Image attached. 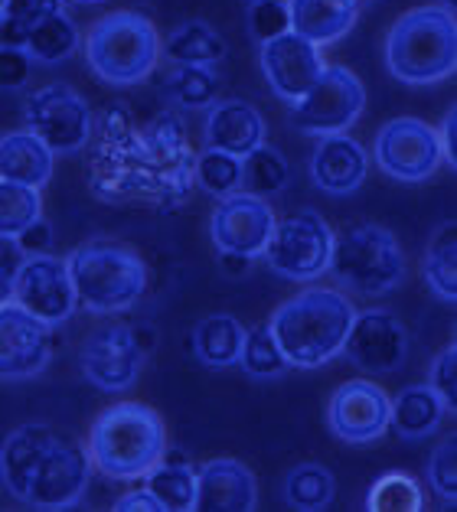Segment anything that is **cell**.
Returning a JSON list of instances; mask_svg holds the SVG:
<instances>
[{
    "label": "cell",
    "instance_id": "obj_1",
    "mask_svg": "<svg viewBox=\"0 0 457 512\" xmlns=\"http://www.w3.org/2000/svg\"><path fill=\"white\" fill-rule=\"evenodd\" d=\"M89 180L102 199H147L157 206H180L196 186V151L177 111H164L138 128L125 108L102 118Z\"/></svg>",
    "mask_w": 457,
    "mask_h": 512
},
{
    "label": "cell",
    "instance_id": "obj_2",
    "mask_svg": "<svg viewBox=\"0 0 457 512\" xmlns=\"http://www.w3.org/2000/svg\"><path fill=\"white\" fill-rule=\"evenodd\" d=\"M356 307L337 287H304L288 297L268 327L294 369H320L343 353Z\"/></svg>",
    "mask_w": 457,
    "mask_h": 512
},
{
    "label": "cell",
    "instance_id": "obj_3",
    "mask_svg": "<svg viewBox=\"0 0 457 512\" xmlns=\"http://www.w3.org/2000/svg\"><path fill=\"white\" fill-rule=\"evenodd\" d=\"M98 470L108 480H144L167 451V424L144 402H115L98 411L85 444Z\"/></svg>",
    "mask_w": 457,
    "mask_h": 512
},
{
    "label": "cell",
    "instance_id": "obj_4",
    "mask_svg": "<svg viewBox=\"0 0 457 512\" xmlns=\"http://www.w3.org/2000/svg\"><path fill=\"white\" fill-rule=\"evenodd\" d=\"M76 297L92 314H125L147 291V261L118 239H89L66 258Z\"/></svg>",
    "mask_w": 457,
    "mask_h": 512
},
{
    "label": "cell",
    "instance_id": "obj_5",
    "mask_svg": "<svg viewBox=\"0 0 457 512\" xmlns=\"http://www.w3.org/2000/svg\"><path fill=\"white\" fill-rule=\"evenodd\" d=\"M386 66L405 85H435L457 69V23L438 4L412 7L386 36Z\"/></svg>",
    "mask_w": 457,
    "mask_h": 512
},
{
    "label": "cell",
    "instance_id": "obj_6",
    "mask_svg": "<svg viewBox=\"0 0 457 512\" xmlns=\"http://www.w3.org/2000/svg\"><path fill=\"white\" fill-rule=\"evenodd\" d=\"M85 62L105 85H141L160 62V33L138 10H111L85 36Z\"/></svg>",
    "mask_w": 457,
    "mask_h": 512
},
{
    "label": "cell",
    "instance_id": "obj_7",
    "mask_svg": "<svg viewBox=\"0 0 457 512\" xmlns=\"http://www.w3.org/2000/svg\"><path fill=\"white\" fill-rule=\"evenodd\" d=\"M340 287L353 294L382 297L405 281V252L395 232L376 222H356L333 239L330 268Z\"/></svg>",
    "mask_w": 457,
    "mask_h": 512
},
{
    "label": "cell",
    "instance_id": "obj_8",
    "mask_svg": "<svg viewBox=\"0 0 457 512\" xmlns=\"http://www.w3.org/2000/svg\"><path fill=\"white\" fill-rule=\"evenodd\" d=\"M333 239L337 232L317 209H294L275 219L265 248L268 268L288 281H317L330 268Z\"/></svg>",
    "mask_w": 457,
    "mask_h": 512
},
{
    "label": "cell",
    "instance_id": "obj_9",
    "mask_svg": "<svg viewBox=\"0 0 457 512\" xmlns=\"http://www.w3.org/2000/svg\"><path fill=\"white\" fill-rule=\"evenodd\" d=\"M27 131H33L53 154H79L89 147L95 115L85 95L69 82H49L27 98Z\"/></svg>",
    "mask_w": 457,
    "mask_h": 512
},
{
    "label": "cell",
    "instance_id": "obj_10",
    "mask_svg": "<svg viewBox=\"0 0 457 512\" xmlns=\"http://www.w3.org/2000/svg\"><path fill=\"white\" fill-rule=\"evenodd\" d=\"M366 108V89L347 66H324L317 82L291 102V124L301 134H347Z\"/></svg>",
    "mask_w": 457,
    "mask_h": 512
},
{
    "label": "cell",
    "instance_id": "obj_11",
    "mask_svg": "<svg viewBox=\"0 0 457 512\" xmlns=\"http://www.w3.org/2000/svg\"><path fill=\"white\" fill-rule=\"evenodd\" d=\"M92 483V460L79 437L69 431H56L53 441L46 444V451L36 464L30 477V490L23 503L33 509L59 512L79 506Z\"/></svg>",
    "mask_w": 457,
    "mask_h": 512
},
{
    "label": "cell",
    "instance_id": "obj_12",
    "mask_svg": "<svg viewBox=\"0 0 457 512\" xmlns=\"http://www.w3.org/2000/svg\"><path fill=\"white\" fill-rule=\"evenodd\" d=\"M373 157L386 177L399 183H425L444 164L438 131L422 118H392L376 131Z\"/></svg>",
    "mask_w": 457,
    "mask_h": 512
},
{
    "label": "cell",
    "instance_id": "obj_13",
    "mask_svg": "<svg viewBox=\"0 0 457 512\" xmlns=\"http://www.w3.org/2000/svg\"><path fill=\"white\" fill-rule=\"evenodd\" d=\"M14 304L33 314L36 320L49 323V327L66 323L79 307L66 258L53 252L23 255L20 268L14 271Z\"/></svg>",
    "mask_w": 457,
    "mask_h": 512
},
{
    "label": "cell",
    "instance_id": "obj_14",
    "mask_svg": "<svg viewBox=\"0 0 457 512\" xmlns=\"http://www.w3.org/2000/svg\"><path fill=\"white\" fill-rule=\"evenodd\" d=\"M343 353L369 376H386L409 356V330L392 310H356L347 340H343Z\"/></svg>",
    "mask_w": 457,
    "mask_h": 512
},
{
    "label": "cell",
    "instance_id": "obj_15",
    "mask_svg": "<svg viewBox=\"0 0 457 512\" xmlns=\"http://www.w3.org/2000/svg\"><path fill=\"white\" fill-rule=\"evenodd\" d=\"M144 349L128 323H105L82 346V376L102 392H125L141 376Z\"/></svg>",
    "mask_w": 457,
    "mask_h": 512
},
{
    "label": "cell",
    "instance_id": "obj_16",
    "mask_svg": "<svg viewBox=\"0 0 457 512\" xmlns=\"http://www.w3.org/2000/svg\"><path fill=\"white\" fill-rule=\"evenodd\" d=\"M392 398L369 379H350L337 385L327 405V424L343 444L369 447L389 431Z\"/></svg>",
    "mask_w": 457,
    "mask_h": 512
},
{
    "label": "cell",
    "instance_id": "obj_17",
    "mask_svg": "<svg viewBox=\"0 0 457 512\" xmlns=\"http://www.w3.org/2000/svg\"><path fill=\"white\" fill-rule=\"evenodd\" d=\"M53 327L14 301L0 307V379L23 382L46 372L53 359Z\"/></svg>",
    "mask_w": 457,
    "mask_h": 512
},
{
    "label": "cell",
    "instance_id": "obj_18",
    "mask_svg": "<svg viewBox=\"0 0 457 512\" xmlns=\"http://www.w3.org/2000/svg\"><path fill=\"white\" fill-rule=\"evenodd\" d=\"M209 232H213V245L219 252L262 258L271 232H275V212H271L268 199H258L239 190L219 199L213 222H209Z\"/></svg>",
    "mask_w": 457,
    "mask_h": 512
},
{
    "label": "cell",
    "instance_id": "obj_19",
    "mask_svg": "<svg viewBox=\"0 0 457 512\" xmlns=\"http://www.w3.org/2000/svg\"><path fill=\"white\" fill-rule=\"evenodd\" d=\"M324 53L320 46L304 40L294 30L275 36V40L262 43V72L268 89L284 102H298V98L311 89L317 76L324 72Z\"/></svg>",
    "mask_w": 457,
    "mask_h": 512
},
{
    "label": "cell",
    "instance_id": "obj_20",
    "mask_svg": "<svg viewBox=\"0 0 457 512\" xmlns=\"http://www.w3.org/2000/svg\"><path fill=\"white\" fill-rule=\"evenodd\" d=\"M258 506L255 473L232 457H216L196 470V512H252Z\"/></svg>",
    "mask_w": 457,
    "mask_h": 512
},
{
    "label": "cell",
    "instance_id": "obj_21",
    "mask_svg": "<svg viewBox=\"0 0 457 512\" xmlns=\"http://www.w3.org/2000/svg\"><path fill=\"white\" fill-rule=\"evenodd\" d=\"M369 154L350 134H327L311 154V177L317 190L330 196H350L366 183Z\"/></svg>",
    "mask_w": 457,
    "mask_h": 512
},
{
    "label": "cell",
    "instance_id": "obj_22",
    "mask_svg": "<svg viewBox=\"0 0 457 512\" xmlns=\"http://www.w3.org/2000/svg\"><path fill=\"white\" fill-rule=\"evenodd\" d=\"M206 147L213 151H226L232 157L252 154L258 144H265V118L258 115V108L242 102V98H216L206 108L203 121Z\"/></svg>",
    "mask_w": 457,
    "mask_h": 512
},
{
    "label": "cell",
    "instance_id": "obj_23",
    "mask_svg": "<svg viewBox=\"0 0 457 512\" xmlns=\"http://www.w3.org/2000/svg\"><path fill=\"white\" fill-rule=\"evenodd\" d=\"M56 428H49L43 421H33V424H20L7 434V441L0 444V480H4L7 493L14 499H27L30 490V477L40 457L46 451V444L53 441Z\"/></svg>",
    "mask_w": 457,
    "mask_h": 512
},
{
    "label": "cell",
    "instance_id": "obj_24",
    "mask_svg": "<svg viewBox=\"0 0 457 512\" xmlns=\"http://www.w3.org/2000/svg\"><path fill=\"white\" fill-rule=\"evenodd\" d=\"M288 14L294 33L317 46H330L353 30L360 4L356 0H288Z\"/></svg>",
    "mask_w": 457,
    "mask_h": 512
},
{
    "label": "cell",
    "instance_id": "obj_25",
    "mask_svg": "<svg viewBox=\"0 0 457 512\" xmlns=\"http://www.w3.org/2000/svg\"><path fill=\"white\" fill-rule=\"evenodd\" d=\"M56 154L36 137L33 131H7L0 137V180L23 183V186H43L53 180Z\"/></svg>",
    "mask_w": 457,
    "mask_h": 512
},
{
    "label": "cell",
    "instance_id": "obj_26",
    "mask_svg": "<svg viewBox=\"0 0 457 512\" xmlns=\"http://www.w3.org/2000/svg\"><path fill=\"white\" fill-rule=\"evenodd\" d=\"M444 415H448V408H444L431 385H409V389H402L392 398L389 428L405 441H425L441 428Z\"/></svg>",
    "mask_w": 457,
    "mask_h": 512
},
{
    "label": "cell",
    "instance_id": "obj_27",
    "mask_svg": "<svg viewBox=\"0 0 457 512\" xmlns=\"http://www.w3.org/2000/svg\"><path fill=\"white\" fill-rule=\"evenodd\" d=\"M160 56L170 59L174 66H219L226 59V40L222 33L206 20H187L167 33L160 43Z\"/></svg>",
    "mask_w": 457,
    "mask_h": 512
},
{
    "label": "cell",
    "instance_id": "obj_28",
    "mask_svg": "<svg viewBox=\"0 0 457 512\" xmlns=\"http://www.w3.org/2000/svg\"><path fill=\"white\" fill-rule=\"evenodd\" d=\"M147 490L157 496L164 512H190L196 503V470L190 457L167 444L164 460L144 473Z\"/></svg>",
    "mask_w": 457,
    "mask_h": 512
},
{
    "label": "cell",
    "instance_id": "obj_29",
    "mask_svg": "<svg viewBox=\"0 0 457 512\" xmlns=\"http://www.w3.org/2000/svg\"><path fill=\"white\" fill-rule=\"evenodd\" d=\"M242 343H245V327L232 314H209L193 330V353L206 369L239 366Z\"/></svg>",
    "mask_w": 457,
    "mask_h": 512
},
{
    "label": "cell",
    "instance_id": "obj_30",
    "mask_svg": "<svg viewBox=\"0 0 457 512\" xmlns=\"http://www.w3.org/2000/svg\"><path fill=\"white\" fill-rule=\"evenodd\" d=\"M79 43H82V33L76 27V20H72L66 10H56V14L43 17L30 30L23 53L33 62H40V66H59V62H66L76 53Z\"/></svg>",
    "mask_w": 457,
    "mask_h": 512
},
{
    "label": "cell",
    "instance_id": "obj_31",
    "mask_svg": "<svg viewBox=\"0 0 457 512\" xmlns=\"http://www.w3.org/2000/svg\"><path fill=\"white\" fill-rule=\"evenodd\" d=\"M422 274L428 287L441 301H457V226L454 222H441L438 232L431 235Z\"/></svg>",
    "mask_w": 457,
    "mask_h": 512
},
{
    "label": "cell",
    "instance_id": "obj_32",
    "mask_svg": "<svg viewBox=\"0 0 457 512\" xmlns=\"http://www.w3.org/2000/svg\"><path fill=\"white\" fill-rule=\"evenodd\" d=\"M291 180V167L278 147L258 144L252 154L242 157V193L258 199H275Z\"/></svg>",
    "mask_w": 457,
    "mask_h": 512
},
{
    "label": "cell",
    "instance_id": "obj_33",
    "mask_svg": "<svg viewBox=\"0 0 457 512\" xmlns=\"http://www.w3.org/2000/svg\"><path fill=\"white\" fill-rule=\"evenodd\" d=\"M333 493H337L333 473L324 464H314V460L291 467L288 477H284V499H288V506L301 512L327 509L333 503Z\"/></svg>",
    "mask_w": 457,
    "mask_h": 512
},
{
    "label": "cell",
    "instance_id": "obj_34",
    "mask_svg": "<svg viewBox=\"0 0 457 512\" xmlns=\"http://www.w3.org/2000/svg\"><path fill=\"white\" fill-rule=\"evenodd\" d=\"M40 216H43V196L36 186L0 180V242H14Z\"/></svg>",
    "mask_w": 457,
    "mask_h": 512
},
{
    "label": "cell",
    "instance_id": "obj_35",
    "mask_svg": "<svg viewBox=\"0 0 457 512\" xmlns=\"http://www.w3.org/2000/svg\"><path fill=\"white\" fill-rule=\"evenodd\" d=\"M239 366L249 372L252 379H278L291 369L288 356L281 353V346L271 333L268 323H258V327L245 330V343L239 353Z\"/></svg>",
    "mask_w": 457,
    "mask_h": 512
},
{
    "label": "cell",
    "instance_id": "obj_36",
    "mask_svg": "<svg viewBox=\"0 0 457 512\" xmlns=\"http://www.w3.org/2000/svg\"><path fill=\"white\" fill-rule=\"evenodd\" d=\"M366 509L369 512H422L425 509L422 486L402 470L382 473V477L369 486Z\"/></svg>",
    "mask_w": 457,
    "mask_h": 512
},
{
    "label": "cell",
    "instance_id": "obj_37",
    "mask_svg": "<svg viewBox=\"0 0 457 512\" xmlns=\"http://www.w3.org/2000/svg\"><path fill=\"white\" fill-rule=\"evenodd\" d=\"M164 92L177 108H209L219 98V76L209 66H177Z\"/></svg>",
    "mask_w": 457,
    "mask_h": 512
},
{
    "label": "cell",
    "instance_id": "obj_38",
    "mask_svg": "<svg viewBox=\"0 0 457 512\" xmlns=\"http://www.w3.org/2000/svg\"><path fill=\"white\" fill-rule=\"evenodd\" d=\"M196 183L209 196L226 199L242 190V157H232L226 151H213L206 147L203 154H196Z\"/></svg>",
    "mask_w": 457,
    "mask_h": 512
},
{
    "label": "cell",
    "instance_id": "obj_39",
    "mask_svg": "<svg viewBox=\"0 0 457 512\" xmlns=\"http://www.w3.org/2000/svg\"><path fill=\"white\" fill-rule=\"evenodd\" d=\"M56 10H63V0H7V14L0 17V46L23 49L30 30Z\"/></svg>",
    "mask_w": 457,
    "mask_h": 512
},
{
    "label": "cell",
    "instance_id": "obj_40",
    "mask_svg": "<svg viewBox=\"0 0 457 512\" xmlns=\"http://www.w3.org/2000/svg\"><path fill=\"white\" fill-rule=\"evenodd\" d=\"M245 23H249V33L258 46L275 40V36L291 30L288 0H249L245 4Z\"/></svg>",
    "mask_w": 457,
    "mask_h": 512
},
{
    "label": "cell",
    "instance_id": "obj_41",
    "mask_svg": "<svg viewBox=\"0 0 457 512\" xmlns=\"http://www.w3.org/2000/svg\"><path fill=\"white\" fill-rule=\"evenodd\" d=\"M428 483H431V490H435V496H441L444 503L454 506V499H457V434H448L435 451H431Z\"/></svg>",
    "mask_w": 457,
    "mask_h": 512
},
{
    "label": "cell",
    "instance_id": "obj_42",
    "mask_svg": "<svg viewBox=\"0 0 457 512\" xmlns=\"http://www.w3.org/2000/svg\"><path fill=\"white\" fill-rule=\"evenodd\" d=\"M428 385L435 389V395L444 402V408H457V346H444L441 353L431 362Z\"/></svg>",
    "mask_w": 457,
    "mask_h": 512
},
{
    "label": "cell",
    "instance_id": "obj_43",
    "mask_svg": "<svg viewBox=\"0 0 457 512\" xmlns=\"http://www.w3.org/2000/svg\"><path fill=\"white\" fill-rule=\"evenodd\" d=\"M33 76V59L14 46H0V89L17 92L27 89Z\"/></svg>",
    "mask_w": 457,
    "mask_h": 512
},
{
    "label": "cell",
    "instance_id": "obj_44",
    "mask_svg": "<svg viewBox=\"0 0 457 512\" xmlns=\"http://www.w3.org/2000/svg\"><path fill=\"white\" fill-rule=\"evenodd\" d=\"M17 248L23 255H49L53 252V242H56V235H53V226L40 216L33 222V226H27L20 235H17Z\"/></svg>",
    "mask_w": 457,
    "mask_h": 512
},
{
    "label": "cell",
    "instance_id": "obj_45",
    "mask_svg": "<svg viewBox=\"0 0 457 512\" xmlns=\"http://www.w3.org/2000/svg\"><path fill=\"white\" fill-rule=\"evenodd\" d=\"M457 131V108L451 105V111L444 115L441 121V128H438V144H441V157H444V164H448L451 170L457 167V147H454V134Z\"/></svg>",
    "mask_w": 457,
    "mask_h": 512
},
{
    "label": "cell",
    "instance_id": "obj_46",
    "mask_svg": "<svg viewBox=\"0 0 457 512\" xmlns=\"http://www.w3.org/2000/svg\"><path fill=\"white\" fill-rule=\"evenodd\" d=\"M115 509H118V512H164V506L157 503V496H154L151 490H147V486H144V490L125 493V496H121L118 503H115Z\"/></svg>",
    "mask_w": 457,
    "mask_h": 512
},
{
    "label": "cell",
    "instance_id": "obj_47",
    "mask_svg": "<svg viewBox=\"0 0 457 512\" xmlns=\"http://www.w3.org/2000/svg\"><path fill=\"white\" fill-rule=\"evenodd\" d=\"M14 301V271L0 261V307Z\"/></svg>",
    "mask_w": 457,
    "mask_h": 512
},
{
    "label": "cell",
    "instance_id": "obj_48",
    "mask_svg": "<svg viewBox=\"0 0 457 512\" xmlns=\"http://www.w3.org/2000/svg\"><path fill=\"white\" fill-rule=\"evenodd\" d=\"M252 258L245 255H232V252H222V268H226L229 274H239V271H249Z\"/></svg>",
    "mask_w": 457,
    "mask_h": 512
},
{
    "label": "cell",
    "instance_id": "obj_49",
    "mask_svg": "<svg viewBox=\"0 0 457 512\" xmlns=\"http://www.w3.org/2000/svg\"><path fill=\"white\" fill-rule=\"evenodd\" d=\"M72 4H82V7L89 4V7H92V4H105V0H72Z\"/></svg>",
    "mask_w": 457,
    "mask_h": 512
},
{
    "label": "cell",
    "instance_id": "obj_50",
    "mask_svg": "<svg viewBox=\"0 0 457 512\" xmlns=\"http://www.w3.org/2000/svg\"><path fill=\"white\" fill-rule=\"evenodd\" d=\"M438 7H444V10H451V14H454V0H441V4Z\"/></svg>",
    "mask_w": 457,
    "mask_h": 512
},
{
    "label": "cell",
    "instance_id": "obj_51",
    "mask_svg": "<svg viewBox=\"0 0 457 512\" xmlns=\"http://www.w3.org/2000/svg\"><path fill=\"white\" fill-rule=\"evenodd\" d=\"M356 4H360V10H363V7H369V4H379V0H356Z\"/></svg>",
    "mask_w": 457,
    "mask_h": 512
},
{
    "label": "cell",
    "instance_id": "obj_52",
    "mask_svg": "<svg viewBox=\"0 0 457 512\" xmlns=\"http://www.w3.org/2000/svg\"><path fill=\"white\" fill-rule=\"evenodd\" d=\"M7 14V0H0V17H4Z\"/></svg>",
    "mask_w": 457,
    "mask_h": 512
},
{
    "label": "cell",
    "instance_id": "obj_53",
    "mask_svg": "<svg viewBox=\"0 0 457 512\" xmlns=\"http://www.w3.org/2000/svg\"><path fill=\"white\" fill-rule=\"evenodd\" d=\"M245 4H249V0H245Z\"/></svg>",
    "mask_w": 457,
    "mask_h": 512
}]
</instances>
